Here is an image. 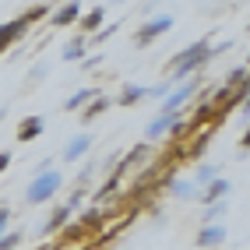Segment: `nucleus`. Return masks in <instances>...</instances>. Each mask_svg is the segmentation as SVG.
Returning a JSON list of instances; mask_svg holds the SVG:
<instances>
[{"mask_svg": "<svg viewBox=\"0 0 250 250\" xmlns=\"http://www.w3.org/2000/svg\"><path fill=\"white\" fill-rule=\"evenodd\" d=\"M42 130H46V120H42V116H25V120L18 124V130H14V138H18L21 145H28V141L42 138Z\"/></svg>", "mask_w": 250, "mask_h": 250, "instance_id": "11", "label": "nucleus"}, {"mask_svg": "<svg viewBox=\"0 0 250 250\" xmlns=\"http://www.w3.org/2000/svg\"><path fill=\"white\" fill-rule=\"evenodd\" d=\"M7 166H11V152H0V173H7Z\"/></svg>", "mask_w": 250, "mask_h": 250, "instance_id": "29", "label": "nucleus"}, {"mask_svg": "<svg viewBox=\"0 0 250 250\" xmlns=\"http://www.w3.org/2000/svg\"><path fill=\"white\" fill-rule=\"evenodd\" d=\"M109 4H127V0H109Z\"/></svg>", "mask_w": 250, "mask_h": 250, "instance_id": "30", "label": "nucleus"}, {"mask_svg": "<svg viewBox=\"0 0 250 250\" xmlns=\"http://www.w3.org/2000/svg\"><path fill=\"white\" fill-rule=\"evenodd\" d=\"M226 211H229V205H226V197H222V201H211V205H205V211H201V226H211V222H222V219H226Z\"/></svg>", "mask_w": 250, "mask_h": 250, "instance_id": "21", "label": "nucleus"}, {"mask_svg": "<svg viewBox=\"0 0 250 250\" xmlns=\"http://www.w3.org/2000/svg\"><path fill=\"white\" fill-rule=\"evenodd\" d=\"M99 63H103V53H88L85 60H81V71H95Z\"/></svg>", "mask_w": 250, "mask_h": 250, "instance_id": "26", "label": "nucleus"}, {"mask_svg": "<svg viewBox=\"0 0 250 250\" xmlns=\"http://www.w3.org/2000/svg\"><path fill=\"white\" fill-rule=\"evenodd\" d=\"M63 187V176L57 169H42L32 176V183H25V205H46L53 201V194Z\"/></svg>", "mask_w": 250, "mask_h": 250, "instance_id": "3", "label": "nucleus"}, {"mask_svg": "<svg viewBox=\"0 0 250 250\" xmlns=\"http://www.w3.org/2000/svg\"><path fill=\"white\" fill-rule=\"evenodd\" d=\"M162 190L173 194V197H180V201H194L197 183H187V180H162Z\"/></svg>", "mask_w": 250, "mask_h": 250, "instance_id": "16", "label": "nucleus"}, {"mask_svg": "<svg viewBox=\"0 0 250 250\" xmlns=\"http://www.w3.org/2000/svg\"><path fill=\"white\" fill-rule=\"evenodd\" d=\"M74 219V208H67V205H60V208H53V211H49V219L42 222V236H57V232L63 229V226H67Z\"/></svg>", "mask_w": 250, "mask_h": 250, "instance_id": "9", "label": "nucleus"}, {"mask_svg": "<svg viewBox=\"0 0 250 250\" xmlns=\"http://www.w3.org/2000/svg\"><path fill=\"white\" fill-rule=\"evenodd\" d=\"M57 236H60V240H57V247H78V243H88V240H92V236H88V229L81 226V222H74V219L63 226Z\"/></svg>", "mask_w": 250, "mask_h": 250, "instance_id": "10", "label": "nucleus"}, {"mask_svg": "<svg viewBox=\"0 0 250 250\" xmlns=\"http://www.w3.org/2000/svg\"><path fill=\"white\" fill-rule=\"evenodd\" d=\"M208 60H211V42H208V39H197V42H190L187 49H180V53L169 60V81H166V88L187 81V78L197 74V71H205Z\"/></svg>", "mask_w": 250, "mask_h": 250, "instance_id": "1", "label": "nucleus"}, {"mask_svg": "<svg viewBox=\"0 0 250 250\" xmlns=\"http://www.w3.org/2000/svg\"><path fill=\"white\" fill-rule=\"evenodd\" d=\"M247 78H250V71L240 63V67H232V71H229V78L222 81V85H226V88H243V85H247Z\"/></svg>", "mask_w": 250, "mask_h": 250, "instance_id": "22", "label": "nucleus"}, {"mask_svg": "<svg viewBox=\"0 0 250 250\" xmlns=\"http://www.w3.org/2000/svg\"><path fill=\"white\" fill-rule=\"evenodd\" d=\"M95 95H99V88H78V92H71L67 99H63V109L74 113V109H81V106H85L88 99H95Z\"/></svg>", "mask_w": 250, "mask_h": 250, "instance_id": "20", "label": "nucleus"}, {"mask_svg": "<svg viewBox=\"0 0 250 250\" xmlns=\"http://www.w3.org/2000/svg\"><path fill=\"white\" fill-rule=\"evenodd\" d=\"M7 226H11V211H7V208H0V236L7 232Z\"/></svg>", "mask_w": 250, "mask_h": 250, "instance_id": "28", "label": "nucleus"}, {"mask_svg": "<svg viewBox=\"0 0 250 250\" xmlns=\"http://www.w3.org/2000/svg\"><path fill=\"white\" fill-rule=\"evenodd\" d=\"M176 25V18L173 14H159V18H148V21H141L138 25V32H134V46L138 49H145V46H152L159 36H166V32H169Z\"/></svg>", "mask_w": 250, "mask_h": 250, "instance_id": "4", "label": "nucleus"}, {"mask_svg": "<svg viewBox=\"0 0 250 250\" xmlns=\"http://www.w3.org/2000/svg\"><path fill=\"white\" fill-rule=\"evenodd\" d=\"M109 103H113V99H103V92H99L95 99H88V103L81 106V127H88L95 116H103V113L109 109Z\"/></svg>", "mask_w": 250, "mask_h": 250, "instance_id": "14", "label": "nucleus"}, {"mask_svg": "<svg viewBox=\"0 0 250 250\" xmlns=\"http://www.w3.org/2000/svg\"><path fill=\"white\" fill-rule=\"evenodd\" d=\"M116 190H120V176H116V173H113V176H109V180L103 183V187H99V190H95V201H106V197H113Z\"/></svg>", "mask_w": 250, "mask_h": 250, "instance_id": "23", "label": "nucleus"}, {"mask_svg": "<svg viewBox=\"0 0 250 250\" xmlns=\"http://www.w3.org/2000/svg\"><path fill=\"white\" fill-rule=\"evenodd\" d=\"M197 85H201V81H197V74H194V78H187V81H180V85L162 99V113H180L183 106H187V99H194V95H197Z\"/></svg>", "mask_w": 250, "mask_h": 250, "instance_id": "5", "label": "nucleus"}, {"mask_svg": "<svg viewBox=\"0 0 250 250\" xmlns=\"http://www.w3.org/2000/svg\"><path fill=\"white\" fill-rule=\"evenodd\" d=\"M78 18H81V4H78V0H67L63 7H57L53 14H49V25H53V28H67Z\"/></svg>", "mask_w": 250, "mask_h": 250, "instance_id": "12", "label": "nucleus"}, {"mask_svg": "<svg viewBox=\"0 0 250 250\" xmlns=\"http://www.w3.org/2000/svg\"><path fill=\"white\" fill-rule=\"evenodd\" d=\"M60 57L67 60V63H81V60L88 57V39H85V36H78V39H71L67 46L60 49Z\"/></svg>", "mask_w": 250, "mask_h": 250, "instance_id": "18", "label": "nucleus"}, {"mask_svg": "<svg viewBox=\"0 0 250 250\" xmlns=\"http://www.w3.org/2000/svg\"><path fill=\"white\" fill-rule=\"evenodd\" d=\"M21 240H25L21 232H4V236H0V250H14Z\"/></svg>", "mask_w": 250, "mask_h": 250, "instance_id": "25", "label": "nucleus"}, {"mask_svg": "<svg viewBox=\"0 0 250 250\" xmlns=\"http://www.w3.org/2000/svg\"><path fill=\"white\" fill-rule=\"evenodd\" d=\"M180 116H183V113H159L155 120L148 124L145 138H148V141H159V138H166V134H169V130L176 127V120H180Z\"/></svg>", "mask_w": 250, "mask_h": 250, "instance_id": "8", "label": "nucleus"}, {"mask_svg": "<svg viewBox=\"0 0 250 250\" xmlns=\"http://www.w3.org/2000/svg\"><path fill=\"white\" fill-rule=\"evenodd\" d=\"M46 14H49V7H46V4H36V7H28L25 14H18V18H11V21L0 25V57H4L7 49H11L14 42H18V39L25 36V32H28L32 25H36V21H42Z\"/></svg>", "mask_w": 250, "mask_h": 250, "instance_id": "2", "label": "nucleus"}, {"mask_svg": "<svg viewBox=\"0 0 250 250\" xmlns=\"http://www.w3.org/2000/svg\"><path fill=\"white\" fill-rule=\"evenodd\" d=\"M42 78H46V67H42V63H39V67H36V71H32V78H28V88H32V85H39V81H42Z\"/></svg>", "mask_w": 250, "mask_h": 250, "instance_id": "27", "label": "nucleus"}, {"mask_svg": "<svg viewBox=\"0 0 250 250\" xmlns=\"http://www.w3.org/2000/svg\"><path fill=\"white\" fill-rule=\"evenodd\" d=\"M222 240H226V226L222 222H211V226H201V229H197V247H222Z\"/></svg>", "mask_w": 250, "mask_h": 250, "instance_id": "13", "label": "nucleus"}, {"mask_svg": "<svg viewBox=\"0 0 250 250\" xmlns=\"http://www.w3.org/2000/svg\"><path fill=\"white\" fill-rule=\"evenodd\" d=\"M78 222L88 229V236H95V232L103 229L109 219H106V208H88V211H81V219H78Z\"/></svg>", "mask_w": 250, "mask_h": 250, "instance_id": "19", "label": "nucleus"}, {"mask_svg": "<svg viewBox=\"0 0 250 250\" xmlns=\"http://www.w3.org/2000/svg\"><path fill=\"white\" fill-rule=\"evenodd\" d=\"M152 95V88H145V85H134V81H127V85L120 88V95H116V103L120 106H138L141 99Z\"/></svg>", "mask_w": 250, "mask_h": 250, "instance_id": "15", "label": "nucleus"}, {"mask_svg": "<svg viewBox=\"0 0 250 250\" xmlns=\"http://www.w3.org/2000/svg\"><path fill=\"white\" fill-rule=\"evenodd\" d=\"M229 190H232V183H229L226 176H211L208 183H201V187H197L194 201H201V205H211V201H222V197H229Z\"/></svg>", "mask_w": 250, "mask_h": 250, "instance_id": "6", "label": "nucleus"}, {"mask_svg": "<svg viewBox=\"0 0 250 250\" xmlns=\"http://www.w3.org/2000/svg\"><path fill=\"white\" fill-rule=\"evenodd\" d=\"M211 176H219V166H211V162H205V166H197V169H194V183H197V187L208 183Z\"/></svg>", "mask_w": 250, "mask_h": 250, "instance_id": "24", "label": "nucleus"}, {"mask_svg": "<svg viewBox=\"0 0 250 250\" xmlns=\"http://www.w3.org/2000/svg\"><path fill=\"white\" fill-rule=\"evenodd\" d=\"M103 21H106V7H92L88 14H85V18H78L74 25H81V36H92V32H99V28H103Z\"/></svg>", "mask_w": 250, "mask_h": 250, "instance_id": "17", "label": "nucleus"}, {"mask_svg": "<svg viewBox=\"0 0 250 250\" xmlns=\"http://www.w3.org/2000/svg\"><path fill=\"white\" fill-rule=\"evenodd\" d=\"M88 148H92V134H85V130H78V134L67 138V145H63V162H78V159H85L88 155Z\"/></svg>", "mask_w": 250, "mask_h": 250, "instance_id": "7", "label": "nucleus"}]
</instances>
